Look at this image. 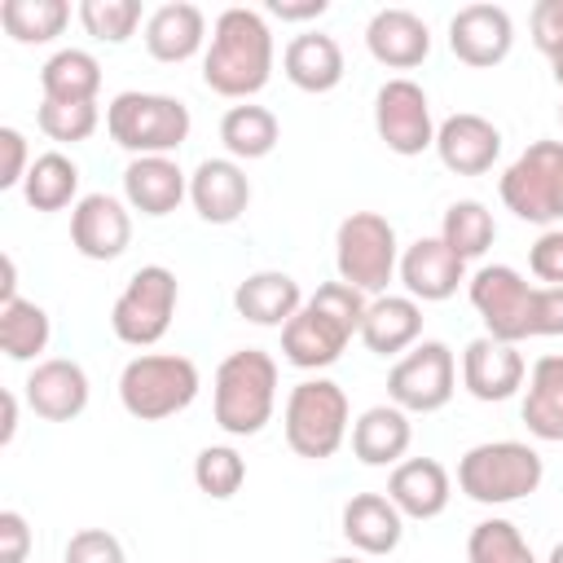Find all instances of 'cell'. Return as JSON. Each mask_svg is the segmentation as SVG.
<instances>
[{
    "label": "cell",
    "instance_id": "obj_22",
    "mask_svg": "<svg viewBox=\"0 0 563 563\" xmlns=\"http://www.w3.org/2000/svg\"><path fill=\"white\" fill-rule=\"evenodd\" d=\"M185 198H189V176L180 172V163L172 154L132 158L123 167V202L132 211L158 220V216H172Z\"/></svg>",
    "mask_w": 563,
    "mask_h": 563
},
{
    "label": "cell",
    "instance_id": "obj_47",
    "mask_svg": "<svg viewBox=\"0 0 563 563\" xmlns=\"http://www.w3.org/2000/svg\"><path fill=\"white\" fill-rule=\"evenodd\" d=\"M330 4L325 0H303V4H286V0H268V13L282 18V22H308V18H321Z\"/></svg>",
    "mask_w": 563,
    "mask_h": 563
},
{
    "label": "cell",
    "instance_id": "obj_11",
    "mask_svg": "<svg viewBox=\"0 0 563 563\" xmlns=\"http://www.w3.org/2000/svg\"><path fill=\"white\" fill-rule=\"evenodd\" d=\"M466 295H471V308L479 312L488 339H501V343L532 339V299H537V286L519 268H510V264H484L479 273H471Z\"/></svg>",
    "mask_w": 563,
    "mask_h": 563
},
{
    "label": "cell",
    "instance_id": "obj_10",
    "mask_svg": "<svg viewBox=\"0 0 563 563\" xmlns=\"http://www.w3.org/2000/svg\"><path fill=\"white\" fill-rule=\"evenodd\" d=\"M176 299H180V286H176V273L167 264H141L128 286L119 290L114 308H110V330L119 343L128 347H154L167 330H172V317H176Z\"/></svg>",
    "mask_w": 563,
    "mask_h": 563
},
{
    "label": "cell",
    "instance_id": "obj_33",
    "mask_svg": "<svg viewBox=\"0 0 563 563\" xmlns=\"http://www.w3.org/2000/svg\"><path fill=\"white\" fill-rule=\"evenodd\" d=\"M22 198L31 211H62L79 202V163L66 158L62 150L35 154L26 180H22Z\"/></svg>",
    "mask_w": 563,
    "mask_h": 563
},
{
    "label": "cell",
    "instance_id": "obj_18",
    "mask_svg": "<svg viewBox=\"0 0 563 563\" xmlns=\"http://www.w3.org/2000/svg\"><path fill=\"white\" fill-rule=\"evenodd\" d=\"M435 154L457 176H484L501 158V128L475 110H457L435 128Z\"/></svg>",
    "mask_w": 563,
    "mask_h": 563
},
{
    "label": "cell",
    "instance_id": "obj_21",
    "mask_svg": "<svg viewBox=\"0 0 563 563\" xmlns=\"http://www.w3.org/2000/svg\"><path fill=\"white\" fill-rule=\"evenodd\" d=\"M365 48H369V57H374L378 66H387V70H413V66H422L427 53H431V31H427V22H422L413 9L391 4V9H378V13L369 18V26H365Z\"/></svg>",
    "mask_w": 563,
    "mask_h": 563
},
{
    "label": "cell",
    "instance_id": "obj_44",
    "mask_svg": "<svg viewBox=\"0 0 563 563\" xmlns=\"http://www.w3.org/2000/svg\"><path fill=\"white\" fill-rule=\"evenodd\" d=\"M532 44L545 57L563 53V0H537L532 4Z\"/></svg>",
    "mask_w": 563,
    "mask_h": 563
},
{
    "label": "cell",
    "instance_id": "obj_1",
    "mask_svg": "<svg viewBox=\"0 0 563 563\" xmlns=\"http://www.w3.org/2000/svg\"><path fill=\"white\" fill-rule=\"evenodd\" d=\"M273 62H277V48L264 13L233 4L211 22V44L202 53V84L216 97L251 101L255 92L268 88Z\"/></svg>",
    "mask_w": 563,
    "mask_h": 563
},
{
    "label": "cell",
    "instance_id": "obj_37",
    "mask_svg": "<svg viewBox=\"0 0 563 563\" xmlns=\"http://www.w3.org/2000/svg\"><path fill=\"white\" fill-rule=\"evenodd\" d=\"M466 563H537V554L510 519H484L466 537Z\"/></svg>",
    "mask_w": 563,
    "mask_h": 563
},
{
    "label": "cell",
    "instance_id": "obj_9",
    "mask_svg": "<svg viewBox=\"0 0 563 563\" xmlns=\"http://www.w3.org/2000/svg\"><path fill=\"white\" fill-rule=\"evenodd\" d=\"M497 194L519 220L563 229V141H532L501 172Z\"/></svg>",
    "mask_w": 563,
    "mask_h": 563
},
{
    "label": "cell",
    "instance_id": "obj_5",
    "mask_svg": "<svg viewBox=\"0 0 563 563\" xmlns=\"http://www.w3.org/2000/svg\"><path fill=\"white\" fill-rule=\"evenodd\" d=\"M189 106L167 92H119L106 106V132L119 150L132 158H154V154H176L189 141Z\"/></svg>",
    "mask_w": 563,
    "mask_h": 563
},
{
    "label": "cell",
    "instance_id": "obj_31",
    "mask_svg": "<svg viewBox=\"0 0 563 563\" xmlns=\"http://www.w3.org/2000/svg\"><path fill=\"white\" fill-rule=\"evenodd\" d=\"M220 141H224L229 158L255 163V158H268V154L277 150L282 123H277V114H273L268 106L242 101V106H229V110H224V119H220Z\"/></svg>",
    "mask_w": 563,
    "mask_h": 563
},
{
    "label": "cell",
    "instance_id": "obj_19",
    "mask_svg": "<svg viewBox=\"0 0 563 563\" xmlns=\"http://www.w3.org/2000/svg\"><path fill=\"white\" fill-rule=\"evenodd\" d=\"M396 277L405 282V295L418 299V303L453 299L457 286L471 282V277H466V260H457V255L440 242V233H435V238H418V242H409V246L400 251V268H396Z\"/></svg>",
    "mask_w": 563,
    "mask_h": 563
},
{
    "label": "cell",
    "instance_id": "obj_20",
    "mask_svg": "<svg viewBox=\"0 0 563 563\" xmlns=\"http://www.w3.org/2000/svg\"><path fill=\"white\" fill-rule=\"evenodd\" d=\"M189 202L207 224H233L251 207V180L238 158H202L189 172Z\"/></svg>",
    "mask_w": 563,
    "mask_h": 563
},
{
    "label": "cell",
    "instance_id": "obj_13",
    "mask_svg": "<svg viewBox=\"0 0 563 563\" xmlns=\"http://www.w3.org/2000/svg\"><path fill=\"white\" fill-rule=\"evenodd\" d=\"M435 128L440 123L431 119V101L422 84L396 75L374 92V132L391 154L413 158L422 150H435Z\"/></svg>",
    "mask_w": 563,
    "mask_h": 563
},
{
    "label": "cell",
    "instance_id": "obj_23",
    "mask_svg": "<svg viewBox=\"0 0 563 563\" xmlns=\"http://www.w3.org/2000/svg\"><path fill=\"white\" fill-rule=\"evenodd\" d=\"M339 528L347 537L352 550L361 554H391L405 537V515L391 506L387 493H352L343 501V515H339Z\"/></svg>",
    "mask_w": 563,
    "mask_h": 563
},
{
    "label": "cell",
    "instance_id": "obj_12",
    "mask_svg": "<svg viewBox=\"0 0 563 563\" xmlns=\"http://www.w3.org/2000/svg\"><path fill=\"white\" fill-rule=\"evenodd\" d=\"M457 391V361L453 347L440 339L413 343L387 374V400L405 413H435Z\"/></svg>",
    "mask_w": 563,
    "mask_h": 563
},
{
    "label": "cell",
    "instance_id": "obj_45",
    "mask_svg": "<svg viewBox=\"0 0 563 563\" xmlns=\"http://www.w3.org/2000/svg\"><path fill=\"white\" fill-rule=\"evenodd\" d=\"M563 334V286H537L532 299V339Z\"/></svg>",
    "mask_w": 563,
    "mask_h": 563
},
{
    "label": "cell",
    "instance_id": "obj_51",
    "mask_svg": "<svg viewBox=\"0 0 563 563\" xmlns=\"http://www.w3.org/2000/svg\"><path fill=\"white\" fill-rule=\"evenodd\" d=\"M545 563H563V541H559V545L550 550V559H545Z\"/></svg>",
    "mask_w": 563,
    "mask_h": 563
},
{
    "label": "cell",
    "instance_id": "obj_40",
    "mask_svg": "<svg viewBox=\"0 0 563 563\" xmlns=\"http://www.w3.org/2000/svg\"><path fill=\"white\" fill-rule=\"evenodd\" d=\"M75 13H79V26L101 44H128L145 18L136 0H84Z\"/></svg>",
    "mask_w": 563,
    "mask_h": 563
},
{
    "label": "cell",
    "instance_id": "obj_7",
    "mask_svg": "<svg viewBox=\"0 0 563 563\" xmlns=\"http://www.w3.org/2000/svg\"><path fill=\"white\" fill-rule=\"evenodd\" d=\"M347 422H352L347 391L334 378H321V374L295 383L290 396H286V409H282L286 444H290L295 457H308V462L334 457L347 440Z\"/></svg>",
    "mask_w": 563,
    "mask_h": 563
},
{
    "label": "cell",
    "instance_id": "obj_14",
    "mask_svg": "<svg viewBox=\"0 0 563 563\" xmlns=\"http://www.w3.org/2000/svg\"><path fill=\"white\" fill-rule=\"evenodd\" d=\"M70 242L84 260L97 264L119 260L132 242V207L119 202L114 194H84L70 207Z\"/></svg>",
    "mask_w": 563,
    "mask_h": 563
},
{
    "label": "cell",
    "instance_id": "obj_3",
    "mask_svg": "<svg viewBox=\"0 0 563 563\" xmlns=\"http://www.w3.org/2000/svg\"><path fill=\"white\" fill-rule=\"evenodd\" d=\"M277 409V361L264 347H238L216 365L211 413L216 427L233 440L260 435Z\"/></svg>",
    "mask_w": 563,
    "mask_h": 563
},
{
    "label": "cell",
    "instance_id": "obj_36",
    "mask_svg": "<svg viewBox=\"0 0 563 563\" xmlns=\"http://www.w3.org/2000/svg\"><path fill=\"white\" fill-rule=\"evenodd\" d=\"M70 22L66 0H4L0 4V26L18 44H53Z\"/></svg>",
    "mask_w": 563,
    "mask_h": 563
},
{
    "label": "cell",
    "instance_id": "obj_49",
    "mask_svg": "<svg viewBox=\"0 0 563 563\" xmlns=\"http://www.w3.org/2000/svg\"><path fill=\"white\" fill-rule=\"evenodd\" d=\"M18 435V391H4V427H0V444H13Z\"/></svg>",
    "mask_w": 563,
    "mask_h": 563
},
{
    "label": "cell",
    "instance_id": "obj_26",
    "mask_svg": "<svg viewBox=\"0 0 563 563\" xmlns=\"http://www.w3.org/2000/svg\"><path fill=\"white\" fill-rule=\"evenodd\" d=\"M299 308H303V290L282 268H260V273L242 277L233 290V312L251 325H277L282 330Z\"/></svg>",
    "mask_w": 563,
    "mask_h": 563
},
{
    "label": "cell",
    "instance_id": "obj_41",
    "mask_svg": "<svg viewBox=\"0 0 563 563\" xmlns=\"http://www.w3.org/2000/svg\"><path fill=\"white\" fill-rule=\"evenodd\" d=\"M62 563H128L123 554V541L106 528H79L70 532L66 550H62Z\"/></svg>",
    "mask_w": 563,
    "mask_h": 563
},
{
    "label": "cell",
    "instance_id": "obj_46",
    "mask_svg": "<svg viewBox=\"0 0 563 563\" xmlns=\"http://www.w3.org/2000/svg\"><path fill=\"white\" fill-rule=\"evenodd\" d=\"M31 528L18 510H0V563H26Z\"/></svg>",
    "mask_w": 563,
    "mask_h": 563
},
{
    "label": "cell",
    "instance_id": "obj_28",
    "mask_svg": "<svg viewBox=\"0 0 563 563\" xmlns=\"http://www.w3.org/2000/svg\"><path fill=\"white\" fill-rule=\"evenodd\" d=\"M343 48L325 31H303L282 48V75L299 92H330L343 84Z\"/></svg>",
    "mask_w": 563,
    "mask_h": 563
},
{
    "label": "cell",
    "instance_id": "obj_50",
    "mask_svg": "<svg viewBox=\"0 0 563 563\" xmlns=\"http://www.w3.org/2000/svg\"><path fill=\"white\" fill-rule=\"evenodd\" d=\"M550 70H554V84L563 88V53H559V57H550Z\"/></svg>",
    "mask_w": 563,
    "mask_h": 563
},
{
    "label": "cell",
    "instance_id": "obj_16",
    "mask_svg": "<svg viewBox=\"0 0 563 563\" xmlns=\"http://www.w3.org/2000/svg\"><path fill=\"white\" fill-rule=\"evenodd\" d=\"M528 378V361L515 343H501V339H471L466 352H462V387L484 400V405H501L510 400Z\"/></svg>",
    "mask_w": 563,
    "mask_h": 563
},
{
    "label": "cell",
    "instance_id": "obj_32",
    "mask_svg": "<svg viewBox=\"0 0 563 563\" xmlns=\"http://www.w3.org/2000/svg\"><path fill=\"white\" fill-rule=\"evenodd\" d=\"M40 92L48 101H97V92H101V62L88 48H57L40 66Z\"/></svg>",
    "mask_w": 563,
    "mask_h": 563
},
{
    "label": "cell",
    "instance_id": "obj_34",
    "mask_svg": "<svg viewBox=\"0 0 563 563\" xmlns=\"http://www.w3.org/2000/svg\"><path fill=\"white\" fill-rule=\"evenodd\" d=\"M493 238H497V220H493V211L479 202V198H457V202H449V211H444V220H440V242L457 255V260H479L488 246H493Z\"/></svg>",
    "mask_w": 563,
    "mask_h": 563
},
{
    "label": "cell",
    "instance_id": "obj_48",
    "mask_svg": "<svg viewBox=\"0 0 563 563\" xmlns=\"http://www.w3.org/2000/svg\"><path fill=\"white\" fill-rule=\"evenodd\" d=\"M0 268H4V282H0V303L22 299V295H18V264H13V255H4V260H0Z\"/></svg>",
    "mask_w": 563,
    "mask_h": 563
},
{
    "label": "cell",
    "instance_id": "obj_38",
    "mask_svg": "<svg viewBox=\"0 0 563 563\" xmlns=\"http://www.w3.org/2000/svg\"><path fill=\"white\" fill-rule=\"evenodd\" d=\"M194 484L211 501H229L246 484V457L233 444H207L194 457Z\"/></svg>",
    "mask_w": 563,
    "mask_h": 563
},
{
    "label": "cell",
    "instance_id": "obj_2",
    "mask_svg": "<svg viewBox=\"0 0 563 563\" xmlns=\"http://www.w3.org/2000/svg\"><path fill=\"white\" fill-rule=\"evenodd\" d=\"M369 295H361L347 282H325L317 286L303 308L282 325V356L286 365L317 374L325 365H334L343 356V347L352 343V334H361Z\"/></svg>",
    "mask_w": 563,
    "mask_h": 563
},
{
    "label": "cell",
    "instance_id": "obj_39",
    "mask_svg": "<svg viewBox=\"0 0 563 563\" xmlns=\"http://www.w3.org/2000/svg\"><path fill=\"white\" fill-rule=\"evenodd\" d=\"M35 123H40V132L48 136V141H57V145H79V141H88L92 132H97V123H101V110H97V101H40V110H35Z\"/></svg>",
    "mask_w": 563,
    "mask_h": 563
},
{
    "label": "cell",
    "instance_id": "obj_24",
    "mask_svg": "<svg viewBox=\"0 0 563 563\" xmlns=\"http://www.w3.org/2000/svg\"><path fill=\"white\" fill-rule=\"evenodd\" d=\"M207 44V13L189 0H172V4H158L150 18H145V53L154 62H167V66H180L189 62L194 53H202Z\"/></svg>",
    "mask_w": 563,
    "mask_h": 563
},
{
    "label": "cell",
    "instance_id": "obj_43",
    "mask_svg": "<svg viewBox=\"0 0 563 563\" xmlns=\"http://www.w3.org/2000/svg\"><path fill=\"white\" fill-rule=\"evenodd\" d=\"M528 268L541 286H563V229H545L532 251H528Z\"/></svg>",
    "mask_w": 563,
    "mask_h": 563
},
{
    "label": "cell",
    "instance_id": "obj_30",
    "mask_svg": "<svg viewBox=\"0 0 563 563\" xmlns=\"http://www.w3.org/2000/svg\"><path fill=\"white\" fill-rule=\"evenodd\" d=\"M523 427L528 435L559 444L563 440V356L550 352L528 369V391H523Z\"/></svg>",
    "mask_w": 563,
    "mask_h": 563
},
{
    "label": "cell",
    "instance_id": "obj_15",
    "mask_svg": "<svg viewBox=\"0 0 563 563\" xmlns=\"http://www.w3.org/2000/svg\"><path fill=\"white\" fill-rule=\"evenodd\" d=\"M449 48L457 62L488 70L510 57L515 48V22L501 4H466L449 18Z\"/></svg>",
    "mask_w": 563,
    "mask_h": 563
},
{
    "label": "cell",
    "instance_id": "obj_6",
    "mask_svg": "<svg viewBox=\"0 0 563 563\" xmlns=\"http://www.w3.org/2000/svg\"><path fill=\"white\" fill-rule=\"evenodd\" d=\"M202 374L180 352H141L119 374V405L136 422H163L198 400Z\"/></svg>",
    "mask_w": 563,
    "mask_h": 563
},
{
    "label": "cell",
    "instance_id": "obj_17",
    "mask_svg": "<svg viewBox=\"0 0 563 563\" xmlns=\"http://www.w3.org/2000/svg\"><path fill=\"white\" fill-rule=\"evenodd\" d=\"M22 391H26V405H31L35 418H44V422H70V418H79L88 409L92 383H88V374H84L79 361L48 356V361H40L26 374Z\"/></svg>",
    "mask_w": 563,
    "mask_h": 563
},
{
    "label": "cell",
    "instance_id": "obj_8",
    "mask_svg": "<svg viewBox=\"0 0 563 563\" xmlns=\"http://www.w3.org/2000/svg\"><path fill=\"white\" fill-rule=\"evenodd\" d=\"M334 268L339 282L356 286L361 295H387V282L400 268L396 224L378 211H352L334 229Z\"/></svg>",
    "mask_w": 563,
    "mask_h": 563
},
{
    "label": "cell",
    "instance_id": "obj_25",
    "mask_svg": "<svg viewBox=\"0 0 563 563\" xmlns=\"http://www.w3.org/2000/svg\"><path fill=\"white\" fill-rule=\"evenodd\" d=\"M387 497L405 519H435L453 497V479L435 457H405L400 466H391Z\"/></svg>",
    "mask_w": 563,
    "mask_h": 563
},
{
    "label": "cell",
    "instance_id": "obj_52",
    "mask_svg": "<svg viewBox=\"0 0 563 563\" xmlns=\"http://www.w3.org/2000/svg\"><path fill=\"white\" fill-rule=\"evenodd\" d=\"M325 563H361V559H325Z\"/></svg>",
    "mask_w": 563,
    "mask_h": 563
},
{
    "label": "cell",
    "instance_id": "obj_27",
    "mask_svg": "<svg viewBox=\"0 0 563 563\" xmlns=\"http://www.w3.org/2000/svg\"><path fill=\"white\" fill-rule=\"evenodd\" d=\"M361 343L374 356H400L422 343V303L409 295H374L361 321Z\"/></svg>",
    "mask_w": 563,
    "mask_h": 563
},
{
    "label": "cell",
    "instance_id": "obj_29",
    "mask_svg": "<svg viewBox=\"0 0 563 563\" xmlns=\"http://www.w3.org/2000/svg\"><path fill=\"white\" fill-rule=\"evenodd\" d=\"M413 427L409 413L387 405H369L356 422H352V453L361 466H400V457L409 453Z\"/></svg>",
    "mask_w": 563,
    "mask_h": 563
},
{
    "label": "cell",
    "instance_id": "obj_4",
    "mask_svg": "<svg viewBox=\"0 0 563 563\" xmlns=\"http://www.w3.org/2000/svg\"><path fill=\"white\" fill-rule=\"evenodd\" d=\"M545 462L523 440H484L471 444L457 462V488L479 506H510L541 488Z\"/></svg>",
    "mask_w": 563,
    "mask_h": 563
},
{
    "label": "cell",
    "instance_id": "obj_35",
    "mask_svg": "<svg viewBox=\"0 0 563 563\" xmlns=\"http://www.w3.org/2000/svg\"><path fill=\"white\" fill-rule=\"evenodd\" d=\"M53 339V321L35 299L0 303V352L9 361H35Z\"/></svg>",
    "mask_w": 563,
    "mask_h": 563
},
{
    "label": "cell",
    "instance_id": "obj_42",
    "mask_svg": "<svg viewBox=\"0 0 563 563\" xmlns=\"http://www.w3.org/2000/svg\"><path fill=\"white\" fill-rule=\"evenodd\" d=\"M31 150H26V136L18 128H0V189H22L26 172H31Z\"/></svg>",
    "mask_w": 563,
    "mask_h": 563
}]
</instances>
